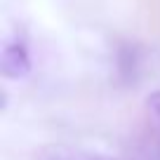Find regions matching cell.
Returning a JSON list of instances; mask_svg holds the SVG:
<instances>
[{
    "mask_svg": "<svg viewBox=\"0 0 160 160\" xmlns=\"http://www.w3.org/2000/svg\"><path fill=\"white\" fill-rule=\"evenodd\" d=\"M144 59H146V50L141 47V42L120 40L113 54L115 82L120 87H134L141 78V71H144Z\"/></svg>",
    "mask_w": 160,
    "mask_h": 160,
    "instance_id": "6da1fadb",
    "label": "cell"
},
{
    "mask_svg": "<svg viewBox=\"0 0 160 160\" xmlns=\"http://www.w3.org/2000/svg\"><path fill=\"white\" fill-rule=\"evenodd\" d=\"M31 71V57H28V50L21 40H14L10 45H5L2 50V59H0V73L5 78H12V80H21L26 78Z\"/></svg>",
    "mask_w": 160,
    "mask_h": 160,
    "instance_id": "7a4b0ae2",
    "label": "cell"
},
{
    "mask_svg": "<svg viewBox=\"0 0 160 160\" xmlns=\"http://www.w3.org/2000/svg\"><path fill=\"white\" fill-rule=\"evenodd\" d=\"M146 113H148V120H151V132L160 134V90L148 94V99H146Z\"/></svg>",
    "mask_w": 160,
    "mask_h": 160,
    "instance_id": "3957f363",
    "label": "cell"
},
{
    "mask_svg": "<svg viewBox=\"0 0 160 160\" xmlns=\"http://www.w3.org/2000/svg\"><path fill=\"white\" fill-rule=\"evenodd\" d=\"M146 10H148V21L153 24V28L160 33V0H146Z\"/></svg>",
    "mask_w": 160,
    "mask_h": 160,
    "instance_id": "277c9868",
    "label": "cell"
},
{
    "mask_svg": "<svg viewBox=\"0 0 160 160\" xmlns=\"http://www.w3.org/2000/svg\"><path fill=\"white\" fill-rule=\"evenodd\" d=\"M94 160H113V158H104V155H99V158H94Z\"/></svg>",
    "mask_w": 160,
    "mask_h": 160,
    "instance_id": "5b68a950",
    "label": "cell"
}]
</instances>
